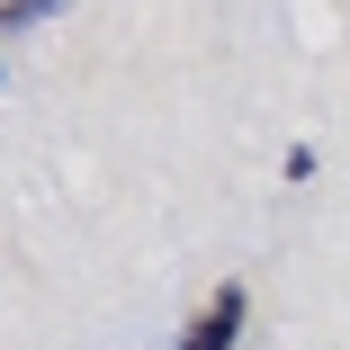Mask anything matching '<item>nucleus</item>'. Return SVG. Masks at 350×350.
<instances>
[{
  "label": "nucleus",
  "mask_w": 350,
  "mask_h": 350,
  "mask_svg": "<svg viewBox=\"0 0 350 350\" xmlns=\"http://www.w3.org/2000/svg\"><path fill=\"white\" fill-rule=\"evenodd\" d=\"M243 323H252V297H243V288H216V297L189 314V332H180L171 350H234V341H243Z\"/></svg>",
  "instance_id": "obj_1"
},
{
  "label": "nucleus",
  "mask_w": 350,
  "mask_h": 350,
  "mask_svg": "<svg viewBox=\"0 0 350 350\" xmlns=\"http://www.w3.org/2000/svg\"><path fill=\"white\" fill-rule=\"evenodd\" d=\"M63 10V0H0V36H10V27H45Z\"/></svg>",
  "instance_id": "obj_2"
}]
</instances>
